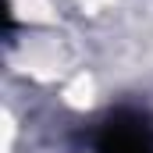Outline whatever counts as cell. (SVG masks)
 I'll return each instance as SVG.
<instances>
[{
	"label": "cell",
	"mask_w": 153,
	"mask_h": 153,
	"mask_svg": "<svg viewBox=\"0 0 153 153\" xmlns=\"http://www.w3.org/2000/svg\"><path fill=\"white\" fill-rule=\"evenodd\" d=\"M96 153H153V121L139 111H114L96 132Z\"/></svg>",
	"instance_id": "obj_1"
}]
</instances>
